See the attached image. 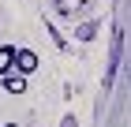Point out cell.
Here are the masks:
<instances>
[{"label":"cell","mask_w":131,"mask_h":127,"mask_svg":"<svg viewBox=\"0 0 131 127\" xmlns=\"http://www.w3.org/2000/svg\"><path fill=\"white\" fill-rule=\"evenodd\" d=\"M15 71V45H0V78Z\"/></svg>","instance_id":"2"},{"label":"cell","mask_w":131,"mask_h":127,"mask_svg":"<svg viewBox=\"0 0 131 127\" xmlns=\"http://www.w3.org/2000/svg\"><path fill=\"white\" fill-rule=\"evenodd\" d=\"M60 127H75V120H71V116H68V120H64V123H60Z\"/></svg>","instance_id":"4"},{"label":"cell","mask_w":131,"mask_h":127,"mask_svg":"<svg viewBox=\"0 0 131 127\" xmlns=\"http://www.w3.org/2000/svg\"><path fill=\"white\" fill-rule=\"evenodd\" d=\"M0 82H4L8 94H26V75H15V71H11V75H4Z\"/></svg>","instance_id":"3"},{"label":"cell","mask_w":131,"mask_h":127,"mask_svg":"<svg viewBox=\"0 0 131 127\" xmlns=\"http://www.w3.org/2000/svg\"><path fill=\"white\" fill-rule=\"evenodd\" d=\"M4 127H19V123H4Z\"/></svg>","instance_id":"5"},{"label":"cell","mask_w":131,"mask_h":127,"mask_svg":"<svg viewBox=\"0 0 131 127\" xmlns=\"http://www.w3.org/2000/svg\"><path fill=\"white\" fill-rule=\"evenodd\" d=\"M38 71V52L34 49H15V75H34Z\"/></svg>","instance_id":"1"}]
</instances>
